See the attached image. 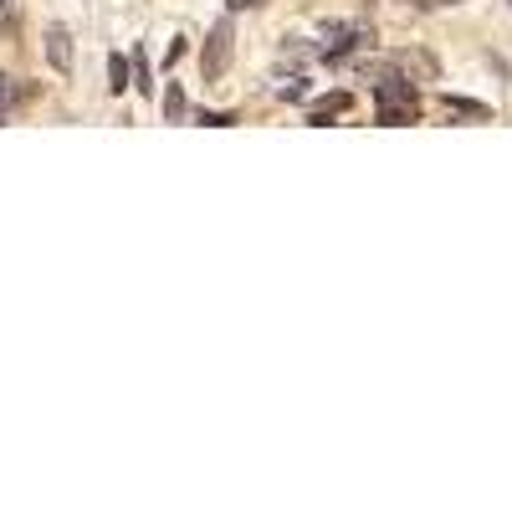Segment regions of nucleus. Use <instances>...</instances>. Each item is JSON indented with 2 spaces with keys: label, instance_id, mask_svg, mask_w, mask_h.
<instances>
[{
  "label": "nucleus",
  "instance_id": "nucleus-12",
  "mask_svg": "<svg viewBox=\"0 0 512 512\" xmlns=\"http://www.w3.org/2000/svg\"><path fill=\"white\" fill-rule=\"evenodd\" d=\"M303 93H308V88H303V77H292V82H282V88H277L282 103H303Z\"/></svg>",
  "mask_w": 512,
  "mask_h": 512
},
{
  "label": "nucleus",
  "instance_id": "nucleus-2",
  "mask_svg": "<svg viewBox=\"0 0 512 512\" xmlns=\"http://www.w3.org/2000/svg\"><path fill=\"white\" fill-rule=\"evenodd\" d=\"M47 62H52L62 77L72 72V31H67V26H57V21L47 26Z\"/></svg>",
  "mask_w": 512,
  "mask_h": 512
},
{
  "label": "nucleus",
  "instance_id": "nucleus-3",
  "mask_svg": "<svg viewBox=\"0 0 512 512\" xmlns=\"http://www.w3.org/2000/svg\"><path fill=\"white\" fill-rule=\"evenodd\" d=\"M374 98H379V108H415V88L405 77H384L374 88Z\"/></svg>",
  "mask_w": 512,
  "mask_h": 512
},
{
  "label": "nucleus",
  "instance_id": "nucleus-16",
  "mask_svg": "<svg viewBox=\"0 0 512 512\" xmlns=\"http://www.w3.org/2000/svg\"><path fill=\"white\" fill-rule=\"evenodd\" d=\"M507 6H512V0H507Z\"/></svg>",
  "mask_w": 512,
  "mask_h": 512
},
{
  "label": "nucleus",
  "instance_id": "nucleus-10",
  "mask_svg": "<svg viewBox=\"0 0 512 512\" xmlns=\"http://www.w3.org/2000/svg\"><path fill=\"white\" fill-rule=\"evenodd\" d=\"M446 113H461V118H487V108H482V103H472V98H451V93H446Z\"/></svg>",
  "mask_w": 512,
  "mask_h": 512
},
{
  "label": "nucleus",
  "instance_id": "nucleus-8",
  "mask_svg": "<svg viewBox=\"0 0 512 512\" xmlns=\"http://www.w3.org/2000/svg\"><path fill=\"white\" fill-rule=\"evenodd\" d=\"M128 72H134V88H139V93H154V72H149V52H144V47L128 57Z\"/></svg>",
  "mask_w": 512,
  "mask_h": 512
},
{
  "label": "nucleus",
  "instance_id": "nucleus-5",
  "mask_svg": "<svg viewBox=\"0 0 512 512\" xmlns=\"http://www.w3.org/2000/svg\"><path fill=\"white\" fill-rule=\"evenodd\" d=\"M349 103H354L349 93H328V98H318V103L308 108V123H313V128H328V118H338Z\"/></svg>",
  "mask_w": 512,
  "mask_h": 512
},
{
  "label": "nucleus",
  "instance_id": "nucleus-9",
  "mask_svg": "<svg viewBox=\"0 0 512 512\" xmlns=\"http://www.w3.org/2000/svg\"><path fill=\"white\" fill-rule=\"evenodd\" d=\"M200 128H236V113H221V108H200L195 113Z\"/></svg>",
  "mask_w": 512,
  "mask_h": 512
},
{
  "label": "nucleus",
  "instance_id": "nucleus-6",
  "mask_svg": "<svg viewBox=\"0 0 512 512\" xmlns=\"http://www.w3.org/2000/svg\"><path fill=\"white\" fill-rule=\"evenodd\" d=\"M185 88L180 82H164V123H185Z\"/></svg>",
  "mask_w": 512,
  "mask_h": 512
},
{
  "label": "nucleus",
  "instance_id": "nucleus-4",
  "mask_svg": "<svg viewBox=\"0 0 512 512\" xmlns=\"http://www.w3.org/2000/svg\"><path fill=\"white\" fill-rule=\"evenodd\" d=\"M359 36H364L359 26H328V31H323V57H328V62L349 57V47H354Z\"/></svg>",
  "mask_w": 512,
  "mask_h": 512
},
{
  "label": "nucleus",
  "instance_id": "nucleus-7",
  "mask_svg": "<svg viewBox=\"0 0 512 512\" xmlns=\"http://www.w3.org/2000/svg\"><path fill=\"white\" fill-rule=\"evenodd\" d=\"M123 88H134V72H128L123 52H113V57H108V93H118V98H123Z\"/></svg>",
  "mask_w": 512,
  "mask_h": 512
},
{
  "label": "nucleus",
  "instance_id": "nucleus-13",
  "mask_svg": "<svg viewBox=\"0 0 512 512\" xmlns=\"http://www.w3.org/2000/svg\"><path fill=\"white\" fill-rule=\"evenodd\" d=\"M0 31H16V0H0Z\"/></svg>",
  "mask_w": 512,
  "mask_h": 512
},
{
  "label": "nucleus",
  "instance_id": "nucleus-1",
  "mask_svg": "<svg viewBox=\"0 0 512 512\" xmlns=\"http://www.w3.org/2000/svg\"><path fill=\"white\" fill-rule=\"evenodd\" d=\"M231 52H236V26H231V16H221L216 26H210L205 47H200V77L205 82H221L226 67H231Z\"/></svg>",
  "mask_w": 512,
  "mask_h": 512
},
{
  "label": "nucleus",
  "instance_id": "nucleus-11",
  "mask_svg": "<svg viewBox=\"0 0 512 512\" xmlns=\"http://www.w3.org/2000/svg\"><path fill=\"white\" fill-rule=\"evenodd\" d=\"M379 123L384 128H405V123H415V108H379Z\"/></svg>",
  "mask_w": 512,
  "mask_h": 512
},
{
  "label": "nucleus",
  "instance_id": "nucleus-15",
  "mask_svg": "<svg viewBox=\"0 0 512 512\" xmlns=\"http://www.w3.org/2000/svg\"><path fill=\"white\" fill-rule=\"evenodd\" d=\"M226 6H231V11H262L267 0H226Z\"/></svg>",
  "mask_w": 512,
  "mask_h": 512
},
{
  "label": "nucleus",
  "instance_id": "nucleus-14",
  "mask_svg": "<svg viewBox=\"0 0 512 512\" xmlns=\"http://www.w3.org/2000/svg\"><path fill=\"white\" fill-rule=\"evenodd\" d=\"M6 113H11V82L0 77V123H6Z\"/></svg>",
  "mask_w": 512,
  "mask_h": 512
}]
</instances>
